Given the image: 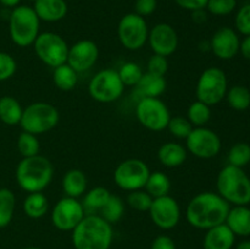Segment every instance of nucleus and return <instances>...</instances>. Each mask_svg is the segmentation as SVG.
Instances as JSON below:
<instances>
[{
	"label": "nucleus",
	"instance_id": "obj_1",
	"mask_svg": "<svg viewBox=\"0 0 250 249\" xmlns=\"http://www.w3.org/2000/svg\"><path fill=\"white\" fill-rule=\"evenodd\" d=\"M231 205L220 194L214 192L198 193L186 208V219L192 227L209 229L225 224Z\"/></svg>",
	"mask_w": 250,
	"mask_h": 249
},
{
	"label": "nucleus",
	"instance_id": "obj_2",
	"mask_svg": "<svg viewBox=\"0 0 250 249\" xmlns=\"http://www.w3.org/2000/svg\"><path fill=\"white\" fill-rule=\"evenodd\" d=\"M112 239V225L99 214H87L72 231L75 249H110Z\"/></svg>",
	"mask_w": 250,
	"mask_h": 249
},
{
	"label": "nucleus",
	"instance_id": "obj_3",
	"mask_svg": "<svg viewBox=\"0 0 250 249\" xmlns=\"http://www.w3.org/2000/svg\"><path fill=\"white\" fill-rule=\"evenodd\" d=\"M54 177V166L48 158L34 155L23 158L16 167L17 185L27 193L43 192Z\"/></svg>",
	"mask_w": 250,
	"mask_h": 249
},
{
	"label": "nucleus",
	"instance_id": "obj_4",
	"mask_svg": "<svg viewBox=\"0 0 250 249\" xmlns=\"http://www.w3.org/2000/svg\"><path fill=\"white\" fill-rule=\"evenodd\" d=\"M217 194L229 205H248L250 203V178L243 168L226 165L216 178Z\"/></svg>",
	"mask_w": 250,
	"mask_h": 249
},
{
	"label": "nucleus",
	"instance_id": "obj_5",
	"mask_svg": "<svg viewBox=\"0 0 250 249\" xmlns=\"http://www.w3.org/2000/svg\"><path fill=\"white\" fill-rule=\"evenodd\" d=\"M41 28V20L32 6L19 5L9 16V33L11 41L20 48L33 45Z\"/></svg>",
	"mask_w": 250,
	"mask_h": 249
},
{
	"label": "nucleus",
	"instance_id": "obj_6",
	"mask_svg": "<svg viewBox=\"0 0 250 249\" xmlns=\"http://www.w3.org/2000/svg\"><path fill=\"white\" fill-rule=\"evenodd\" d=\"M60 120L59 110L50 103L37 102L24 107L20 126L24 132L32 134H43L55 128Z\"/></svg>",
	"mask_w": 250,
	"mask_h": 249
},
{
	"label": "nucleus",
	"instance_id": "obj_7",
	"mask_svg": "<svg viewBox=\"0 0 250 249\" xmlns=\"http://www.w3.org/2000/svg\"><path fill=\"white\" fill-rule=\"evenodd\" d=\"M227 89H229V81L225 71L212 66L205 68L200 73L195 87V95L197 100L209 106H214L225 99Z\"/></svg>",
	"mask_w": 250,
	"mask_h": 249
},
{
	"label": "nucleus",
	"instance_id": "obj_8",
	"mask_svg": "<svg viewBox=\"0 0 250 249\" xmlns=\"http://www.w3.org/2000/svg\"><path fill=\"white\" fill-rule=\"evenodd\" d=\"M34 53L46 66L55 68L67 62L68 44L55 32L39 33L33 43Z\"/></svg>",
	"mask_w": 250,
	"mask_h": 249
},
{
	"label": "nucleus",
	"instance_id": "obj_9",
	"mask_svg": "<svg viewBox=\"0 0 250 249\" xmlns=\"http://www.w3.org/2000/svg\"><path fill=\"white\" fill-rule=\"evenodd\" d=\"M125 85L117 70L104 68L93 76L88 84V93L98 103H114L124 94Z\"/></svg>",
	"mask_w": 250,
	"mask_h": 249
},
{
	"label": "nucleus",
	"instance_id": "obj_10",
	"mask_svg": "<svg viewBox=\"0 0 250 249\" xmlns=\"http://www.w3.org/2000/svg\"><path fill=\"white\" fill-rule=\"evenodd\" d=\"M136 117L144 128L161 132L167 128L171 114L160 98H141L136 105Z\"/></svg>",
	"mask_w": 250,
	"mask_h": 249
},
{
	"label": "nucleus",
	"instance_id": "obj_11",
	"mask_svg": "<svg viewBox=\"0 0 250 249\" xmlns=\"http://www.w3.org/2000/svg\"><path fill=\"white\" fill-rule=\"evenodd\" d=\"M150 168L141 159H127L121 161L114 171V181L119 188L126 192L144 189Z\"/></svg>",
	"mask_w": 250,
	"mask_h": 249
},
{
	"label": "nucleus",
	"instance_id": "obj_12",
	"mask_svg": "<svg viewBox=\"0 0 250 249\" xmlns=\"http://www.w3.org/2000/svg\"><path fill=\"white\" fill-rule=\"evenodd\" d=\"M149 28L146 19L136 12H129L121 17L117 26L120 43L127 50L136 51L143 48L148 42Z\"/></svg>",
	"mask_w": 250,
	"mask_h": 249
},
{
	"label": "nucleus",
	"instance_id": "obj_13",
	"mask_svg": "<svg viewBox=\"0 0 250 249\" xmlns=\"http://www.w3.org/2000/svg\"><path fill=\"white\" fill-rule=\"evenodd\" d=\"M221 138L212 129L194 127L186 138V149L199 159H211L221 151Z\"/></svg>",
	"mask_w": 250,
	"mask_h": 249
},
{
	"label": "nucleus",
	"instance_id": "obj_14",
	"mask_svg": "<svg viewBox=\"0 0 250 249\" xmlns=\"http://www.w3.org/2000/svg\"><path fill=\"white\" fill-rule=\"evenodd\" d=\"M84 208L77 198L63 197L54 205L51 210V224L59 231H73L85 216Z\"/></svg>",
	"mask_w": 250,
	"mask_h": 249
},
{
	"label": "nucleus",
	"instance_id": "obj_15",
	"mask_svg": "<svg viewBox=\"0 0 250 249\" xmlns=\"http://www.w3.org/2000/svg\"><path fill=\"white\" fill-rule=\"evenodd\" d=\"M148 212L154 225L165 231L175 228L181 220L180 204L170 194L154 198Z\"/></svg>",
	"mask_w": 250,
	"mask_h": 249
},
{
	"label": "nucleus",
	"instance_id": "obj_16",
	"mask_svg": "<svg viewBox=\"0 0 250 249\" xmlns=\"http://www.w3.org/2000/svg\"><path fill=\"white\" fill-rule=\"evenodd\" d=\"M146 43L149 44L154 54L167 58L177 50L180 41L176 29L171 24L161 22L149 29Z\"/></svg>",
	"mask_w": 250,
	"mask_h": 249
},
{
	"label": "nucleus",
	"instance_id": "obj_17",
	"mask_svg": "<svg viewBox=\"0 0 250 249\" xmlns=\"http://www.w3.org/2000/svg\"><path fill=\"white\" fill-rule=\"evenodd\" d=\"M99 58V48L90 39L76 42L68 48L67 62L77 73L90 70Z\"/></svg>",
	"mask_w": 250,
	"mask_h": 249
},
{
	"label": "nucleus",
	"instance_id": "obj_18",
	"mask_svg": "<svg viewBox=\"0 0 250 249\" xmlns=\"http://www.w3.org/2000/svg\"><path fill=\"white\" fill-rule=\"evenodd\" d=\"M210 50L220 60H231L239 53L241 39L231 27H221L210 39Z\"/></svg>",
	"mask_w": 250,
	"mask_h": 249
},
{
	"label": "nucleus",
	"instance_id": "obj_19",
	"mask_svg": "<svg viewBox=\"0 0 250 249\" xmlns=\"http://www.w3.org/2000/svg\"><path fill=\"white\" fill-rule=\"evenodd\" d=\"M33 10L41 21L58 22L66 17L68 5L66 0H36Z\"/></svg>",
	"mask_w": 250,
	"mask_h": 249
},
{
	"label": "nucleus",
	"instance_id": "obj_20",
	"mask_svg": "<svg viewBox=\"0 0 250 249\" xmlns=\"http://www.w3.org/2000/svg\"><path fill=\"white\" fill-rule=\"evenodd\" d=\"M236 241V236L229 228L226 224L217 225L207 229L204 239H203V248L204 249H232Z\"/></svg>",
	"mask_w": 250,
	"mask_h": 249
},
{
	"label": "nucleus",
	"instance_id": "obj_21",
	"mask_svg": "<svg viewBox=\"0 0 250 249\" xmlns=\"http://www.w3.org/2000/svg\"><path fill=\"white\" fill-rule=\"evenodd\" d=\"M225 224L234 236H250V208L248 205H234L229 209Z\"/></svg>",
	"mask_w": 250,
	"mask_h": 249
},
{
	"label": "nucleus",
	"instance_id": "obj_22",
	"mask_svg": "<svg viewBox=\"0 0 250 249\" xmlns=\"http://www.w3.org/2000/svg\"><path fill=\"white\" fill-rule=\"evenodd\" d=\"M166 80L164 76L153 75V73L144 72L141 81L136 85V94L138 99L141 98H160L161 94L166 90Z\"/></svg>",
	"mask_w": 250,
	"mask_h": 249
},
{
	"label": "nucleus",
	"instance_id": "obj_23",
	"mask_svg": "<svg viewBox=\"0 0 250 249\" xmlns=\"http://www.w3.org/2000/svg\"><path fill=\"white\" fill-rule=\"evenodd\" d=\"M188 151L186 146L176 142H167L163 144L158 150V159L165 167H178L187 160Z\"/></svg>",
	"mask_w": 250,
	"mask_h": 249
},
{
	"label": "nucleus",
	"instance_id": "obj_24",
	"mask_svg": "<svg viewBox=\"0 0 250 249\" xmlns=\"http://www.w3.org/2000/svg\"><path fill=\"white\" fill-rule=\"evenodd\" d=\"M62 190L66 197L80 198L87 190L88 180L85 173L78 168L68 170L62 177Z\"/></svg>",
	"mask_w": 250,
	"mask_h": 249
},
{
	"label": "nucleus",
	"instance_id": "obj_25",
	"mask_svg": "<svg viewBox=\"0 0 250 249\" xmlns=\"http://www.w3.org/2000/svg\"><path fill=\"white\" fill-rule=\"evenodd\" d=\"M23 107L19 100L10 95H4L0 98V121L7 126L20 124Z\"/></svg>",
	"mask_w": 250,
	"mask_h": 249
},
{
	"label": "nucleus",
	"instance_id": "obj_26",
	"mask_svg": "<svg viewBox=\"0 0 250 249\" xmlns=\"http://www.w3.org/2000/svg\"><path fill=\"white\" fill-rule=\"evenodd\" d=\"M110 197H111L110 190L107 188L102 187V186L88 190L82 202L85 214H97L98 211L100 212V210L105 207Z\"/></svg>",
	"mask_w": 250,
	"mask_h": 249
},
{
	"label": "nucleus",
	"instance_id": "obj_27",
	"mask_svg": "<svg viewBox=\"0 0 250 249\" xmlns=\"http://www.w3.org/2000/svg\"><path fill=\"white\" fill-rule=\"evenodd\" d=\"M23 212L31 219H41L48 212L49 200L43 192L28 193L23 200Z\"/></svg>",
	"mask_w": 250,
	"mask_h": 249
},
{
	"label": "nucleus",
	"instance_id": "obj_28",
	"mask_svg": "<svg viewBox=\"0 0 250 249\" xmlns=\"http://www.w3.org/2000/svg\"><path fill=\"white\" fill-rule=\"evenodd\" d=\"M53 70V82L56 88L68 92L76 87L78 82V73L68 63H63Z\"/></svg>",
	"mask_w": 250,
	"mask_h": 249
},
{
	"label": "nucleus",
	"instance_id": "obj_29",
	"mask_svg": "<svg viewBox=\"0 0 250 249\" xmlns=\"http://www.w3.org/2000/svg\"><path fill=\"white\" fill-rule=\"evenodd\" d=\"M144 189L149 193L153 198H160L167 195L171 190V181L167 175L161 171L150 172L148 180H146Z\"/></svg>",
	"mask_w": 250,
	"mask_h": 249
},
{
	"label": "nucleus",
	"instance_id": "obj_30",
	"mask_svg": "<svg viewBox=\"0 0 250 249\" xmlns=\"http://www.w3.org/2000/svg\"><path fill=\"white\" fill-rule=\"evenodd\" d=\"M16 207V197L9 188H0V228L9 226Z\"/></svg>",
	"mask_w": 250,
	"mask_h": 249
},
{
	"label": "nucleus",
	"instance_id": "obj_31",
	"mask_svg": "<svg viewBox=\"0 0 250 249\" xmlns=\"http://www.w3.org/2000/svg\"><path fill=\"white\" fill-rule=\"evenodd\" d=\"M229 106L237 111H244L250 106V90L247 87L237 84L227 89L226 97Z\"/></svg>",
	"mask_w": 250,
	"mask_h": 249
},
{
	"label": "nucleus",
	"instance_id": "obj_32",
	"mask_svg": "<svg viewBox=\"0 0 250 249\" xmlns=\"http://www.w3.org/2000/svg\"><path fill=\"white\" fill-rule=\"evenodd\" d=\"M187 119L189 120L193 127L205 126L211 119V106L199 100H195L188 106Z\"/></svg>",
	"mask_w": 250,
	"mask_h": 249
},
{
	"label": "nucleus",
	"instance_id": "obj_33",
	"mask_svg": "<svg viewBox=\"0 0 250 249\" xmlns=\"http://www.w3.org/2000/svg\"><path fill=\"white\" fill-rule=\"evenodd\" d=\"M125 214V204L124 200L121 199L117 195H112L110 197V199L107 200V203L105 204V207L100 210V216L103 219L106 220L110 224H116L120 220L122 219Z\"/></svg>",
	"mask_w": 250,
	"mask_h": 249
},
{
	"label": "nucleus",
	"instance_id": "obj_34",
	"mask_svg": "<svg viewBox=\"0 0 250 249\" xmlns=\"http://www.w3.org/2000/svg\"><path fill=\"white\" fill-rule=\"evenodd\" d=\"M117 72H119V76L125 87H136L144 73L141 66L133 61L122 63Z\"/></svg>",
	"mask_w": 250,
	"mask_h": 249
},
{
	"label": "nucleus",
	"instance_id": "obj_35",
	"mask_svg": "<svg viewBox=\"0 0 250 249\" xmlns=\"http://www.w3.org/2000/svg\"><path fill=\"white\" fill-rule=\"evenodd\" d=\"M39 149H41V144H39V139L36 134L24 131L20 133L19 138H17V150L23 158L38 155Z\"/></svg>",
	"mask_w": 250,
	"mask_h": 249
},
{
	"label": "nucleus",
	"instance_id": "obj_36",
	"mask_svg": "<svg viewBox=\"0 0 250 249\" xmlns=\"http://www.w3.org/2000/svg\"><path fill=\"white\" fill-rule=\"evenodd\" d=\"M229 165L243 168L250 163V145L246 142H238L229 151Z\"/></svg>",
	"mask_w": 250,
	"mask_h": 249
},
{
	"label": "nucleus",
	"instance_id": "obj_37",
	"mask_svg": "<svg viewBox=\"0 0 250 249\" xmlns=\"http://www.w3.org/2000/svg\"><path fill=\"white\" fill-rule=\"evenodd\" d=\"M153 199L154 198L146 189H138L128 192L127 204L137 211H149Z\"/></svg>",
	"mask_w": 250,
	"mask_h": 249
},
{
	"label": "nucleus",
	"instance_id": "obj_38",
	"mask_svg": "<svg viewBox=\"0 0 250 249\" xmlns=\"http://www.w3.org/2000/svg\"><path fill=\"white\" fill-rule=\"evenodd\" d=\"M193 128H194V127L190 124L189 120H188L187 117L183 116H171L167 124V129L170 131V133L172 134L173 137L180 139L187 138Z\"/></svg>",
	"mask_w": 250,
	"mask_h": 249
},
{
	"label": "nucleus",
	"instance_id": "obj_39",
	"mask_svg": "<svg viewBox=\"0 0 250 249\" xmlns=\"http://www.w3.org/2000/svg\"><path fill=\"white\" fill-rule=\"evenodd\" d=\"M237 7V0H208L205 9L215 16H227Z\"/></svg>",
	"mask_w": 250,
	"mask_h": 249
},
{
	"label": "nucleus",
	"instance_id": "obj_40",
	"mask_svg": "<svg viewBox=\"0 0 250 249\" xmlns=\"http://www.w3.org/2000/svg\"><path fill=\"white\" fill-rule=\"evenodd\" d=\"M16 70L17 63L14 56L5 51H0V82L10 80Z\"/></svg>",
	"mask_w": 250,
	"mask_h": 249
},
{
	"label": "nucleus",
	"instance_id": "obj_41",
	"mask_svg": "<svg viewBox=\"0 0 250 249\" xmlns=\"http://www.w3.org/2000/svg\"><path fill=\"white\" fill-rule=\"evenodd\" d=\"M236 29L244 37L250 36V4H246L237 11L234 19Z\"/></svg>",
	"mask_w": 250,
	"mask_h": 249
},
{
	"label": "nucleus",
	"instance_id": "obj_42",
	"mask_svg": "<svg viewBox=\"0 0 250 249\" xmlns=\"http://www.w3.org/2000/svg\"><path fill=\"white\" fill-rule=\"evenodd\" d=\"M167 70H168L167 58L158 55V54H153V55L149 58L148 63H146V72L153 73V75L164 76V77H165Z\"/></svg>",
	"mask_w": 250,
	"mask_h": 249
},
{
	"label": "nucleus",
	"instance_id": "obj_43",
	"mask_svg": "<svg viewBox=\"0 0 250 249\" xmlns=\"http://www.w3.org/2000/svg\"><path fill=\"white\" fill-rule=\"evenodd\" d=\"M158 7V0H136L134 2V12L142 17L149 16Z\"/></svg>",
	"mask_w": 250,
	"mask_h": 249
},
{
	"label": "nucleus",
	"instance_id": "obj_44",
	"mask_svg": "<svg viewBox=\"0 0 250 249\" xmlns=\"http://www.w3.org/2000/svg\"><path fill=\"white\" fill-rule=\"evenodd\" d=\"M176 4L183 10L187 11H197V10H203L207 7L208 0H175Z\"/></svg>",
	"mask_w": 250,
	"mask_h": 249
},
{
	"label": "nucleus",
	"instance_id": "obj_45",
	"mask_svg": "<svg viewBox=\"0 0 250 249\" xmlns=\"http://www.w3.org/2000/svg\"><path fill=\"white\" fill-rule=\"evenodd\" d=\"M150 249H176V243L170 236L160 234L154 239Z\"/></svg>",
	"mask_w": 250,
	"mask_h": 249
},
{
	"label": "nucleus",
	"instance_id": "obj_46",
	"mask_svg": "<svg viewBox=\"0 0 250 249\" xmlns=\"http://www.w3.org/2000/svg\"><path fill=\"white\" fill-rule=\"evenodd\" d=\"M239 53L242 54V56H243L244 59L250 60V36H246L243 41H241Z\"/></svg>",
	"mask_w": 250,
	"mask_h": 249
},
{
	"label": "nucleus",
	"instance_id": "obj_47",
	"mask_svg": "<svg viewBox=\"0 0 250 249\" xmlns=\"http://www.w3.org/2000/svg\"><path fill=\"white\" fill-rule=\"evenodd\" d=\"M204 10L205 9L197 10V11H193L192 12L193 21L197 22V23H203V22L207 21V14H205Z\"/></svg>",
	"mask_w": 250,
	"mask_h": 249
},
{
	"label": "nucleus",
	"instance_id": "obj_48",
	"mask_svg": "<svg viewBox=\"0 0 250 249\" xmlns=\"http://www.w3.org/2000/svg\"><path fill=\"white\" fill-rule=\"evenodd\" d=\"M20 2H21V0H0V4L7 9H14V7L19 6Z\"/></svg>",
	"mask_w": 250,
	"mask_h": 249
},
{
	"label": "nucleus",
	"instance_id": "obj_49",
	"mask_svg": "<svg viewBox=\"0 0 250 249\" xmlns=\"http://www.w3.org/2000/svg\"><path fill=\"white\" fill-rule=\"evenodd\" d=\"M236 249H250V241L249 239H244V241L239 242V243L237 244Z\"/></svg>",
	"mask_w": 250,
	"mask_h": 249
},
{
	"label": "nucleus",
	"instance_id": "obj_50",
	"mask_svg": "<svg viewBox=\"0 0 250 249\" xmlns=\"http://www.w3.org/2000/svg\"><path fill=\"white\" fill-rule=\"evenodd\" d=\"M22 249H42V248H38V247H26V248H22Z\"/></svg>",
	"mask_w": 250,
	"mask_h": 249
},
{
	"label": "nucleus",
	"instance_id": "obj_51",
	"mask_svg": "<svg viewBox=\"0 0 250 249\" xmlns=\"http://www.w3.org/2000/svg\"><path fill=\"white\" fill-rule=\"evenodd\" d=\"M28 1H32V2H34V1H36V0H28Z\"/></svg>",
	"mask_w": 250,
	"mask_h": 249
}]
</instances>
